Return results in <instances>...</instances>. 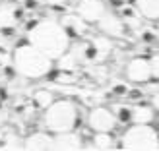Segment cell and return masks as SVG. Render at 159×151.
Segmentation results:
<instances>
[{
    "mask_svg": "<svg viewBox=\"0 0 159 151\" xmlns=\"http://www.w3.org/2000/svg\"><path fill=\"white\" fill-rule=\"evenodd\" d=\"M149 66H152V76L159 78V54H157V56L152 60V64H149Z\"/></svg>",
    "mask_w": 159,
    "mask_h": 151,
    "instance_id": "8",
    "label": "cell"
},
{
    "mask_svg": "<svg viewBox=\"0 0 159 151\" xmlns=\"http://www.w3.org/2000/svg\"><path fill=\"white\" fill-rule=\"evenodd\" d=\"M138 10L149 20H159V0H138Z\"/></svg>",
    "mask_w": 159,
    "mask_h": 151,
    "instance_id": "6",
    "label": "cell"
},
{
    "mask_svg": "<svg viewBox=\"0 0 159 151\" xmlns=\"http://www.w3.org/2000/svg\"><path fill=\"white\" fill-rule=\"evenodd\" d=\"M91 126L95 130H99L101 134H105L109 128L115 126V118L109 110H103V109H97L95 113L91 114Z\"/></svg>",
    "mask_w": 159,
    "mask_h": 151,
    "instance_id": "5",
    "label": "cell"
},
{
    "mask_svg": "<svg viewBox=\"0 0 159 151\" xmlns=\"http://www.w3.org/2000/svg\"><path fill=\"white\" fill-rule=\"evenodd\" d=\"M18 66H20V72L37 78V76H43L45 72H49V58H47L45 52L21 49L18 52Z\"/></svg>",
    "mask_w": 159,
    "mask_h": 151,
    "instance_id": "1",
    "label": "cell"
},
{
    "mask_svg": "<svg viewBox=\"0 0 159 151\" xmlns=\"http://www.w3.org/2000/svg\"><path fill=\"white\" fill-rule=\"evenodd\" d=\"M72 116H74L72 107H70L68 103H60V105H54L49 110V118H47V122H49V126L54 128V130H66L74 122Z\"/></svg>",
    "mask_w": 159,
    "mask_h": 151,
    "instance_id": "3",
    "label": "cell"
},
{
    "mask_svg": "<svg viewBox=\"0 0 159 151\" xmlns=\"http://www.w3.org/2000/svg\"><path fill=\"white\" fill-rule=\"evenodd\" d=\"M124 144L132 147H138V149H152L157 147V134L148 128L146 124H140V126H134V128L126 134L124 138Z\"/></svg>",
    "mask_w": 159,
    "mask_h": 151,
    "instance_id": "2",
    "label": "cell"
},
{
    "mask_svg": "<svg viewBox=\"0 0 159 151\" xmlns=\"http://www.w3.org/2000/svg\"><path fill=\"white\" fill-rule=\"evenodd\" d=\"M153 107L159 110V95H155V97H153Z\"/></svg>",
    "mask_w": 159,
    "mask_h": 151,
    "instance_id": "9",
    "label": "cell"
},
{
    "mask_svg": "<svg viewBox=\"0 0 159 151\" xmlns=\"http://www.w3.org/2000/svg\"><path fill=\"white\" fill-rule=\"evenodd\" d=\"M128 78L134 82H146V79L152 78V66H149L148 60H134L128 66Z\"/></svg>",
    "mask_w": 159,
    "mask_h": 151,
    "instance_id": "4",
    "label": "cell"
},
{
    "mask_svg": "<svg viewBox=\"0 0 159 151\" xmlns=\"http://www.w3.org/2000/svg\"><path fill=\"white\" fill-rule=\"evenodd\" d=\"M132 116H134V120L136 122H140V124H146V122H149L152 120V116H153V110L152 109H146V107H142V109H136L132 113Z\"/></svg>",
    "mask_w": 159,
    "mask_h": 151,
    "instance_id": "7",
    "label": "cell"
}]
</instances>
